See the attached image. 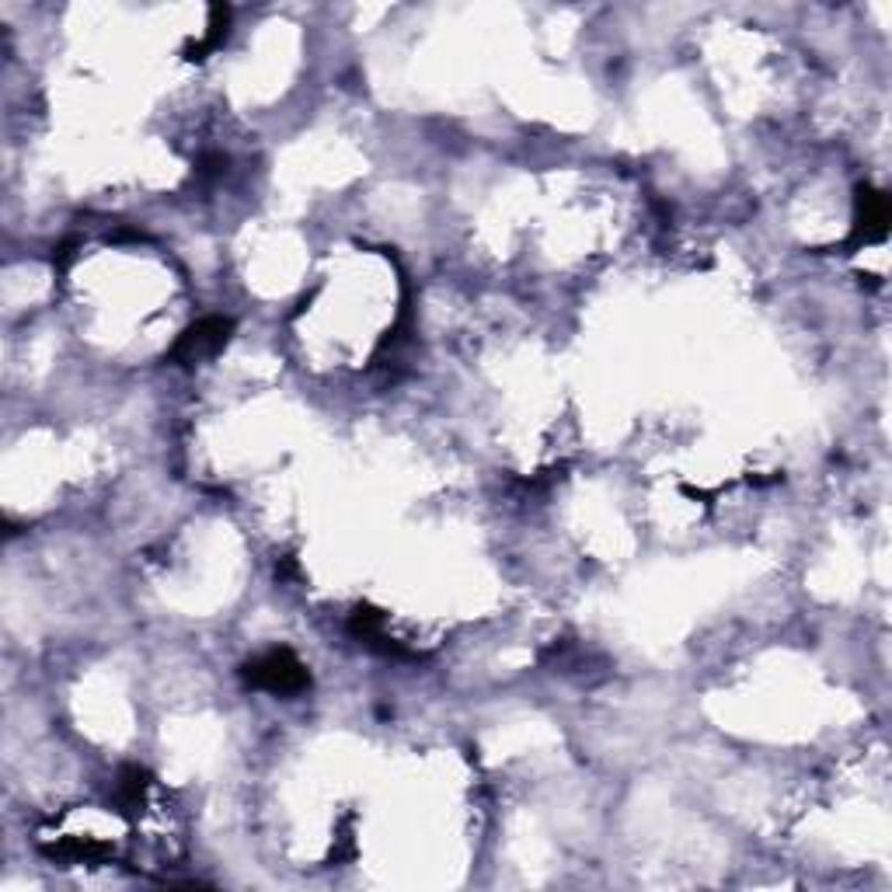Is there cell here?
Returning a JSON list of instances; mask_svg holds the SVG:
<instances>
[{
    "label": "cell",
    "instance_id": "cell-1",
    "mask_svg": "<svg viewBox=\"0 0 892 892\" xmlns=\"http://www.w3.org/2000/svg\"><path fill=\"white\" fill-rule=\"evenodd\" d=\"M251 680L269 687V690L287 694V690H297V687L308 684V673H303V666L290 656V652H269L262 663L251 666Z\"/></svg>",
    "mask_w": 892,
    "mask_h": 892
},
{
    "label": "cell",
    "instance_id": "cell-2",
    "mask_svg": "<svg viewBox=\"0 0 892 892\" xmlns=\"http://www.w3.org/2000/svg\"><path fill=\"white\" fill-rule=\"evenodd\" d=\"M227 329H230V324H227L224 318H209V321H203V324H195V329L182 338L179 356H185V359H203V356L216 353V350H221V345L227 342Z\"/></svg>",
    "mask_w": 892,
    "mask_h": 892
}]
</instances>
